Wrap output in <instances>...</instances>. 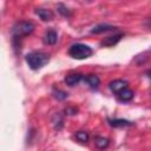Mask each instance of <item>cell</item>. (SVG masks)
Here are the masks:
<instances>
[{
  "label": "cell",
  "instance_id": "obj_1",
  "mask_svg": "<svg viewBox=\"0 0 151 151\" xmlns=\"http://www.w3.org/2000/svg\"><path fill=\"white\" fill-rule=\"evenodd\" d=\"M48 54L44 52H31L26 55V63L32 70H39L48 63Z\"/></svg>",
  "mask_w": 151,
  "mask_h": 151
},
{
  "label": "cell",
  "instance_id": "obj_2",
  "mask_svg": "<svg viewBox=\"0 0 151 151\" xmlns=\"http://www.w3.org/2000/svg\"><path fill=\"white\" fill-rule=\"evenodd\" d=\"M70 55L74 59H86L92 54V50L90 46L84 44H74L70 47Z\"/></svg>",
  "mask_w": 151,
  "mask_h": 151
},
{
  "label": "cell",
  "instance_id": "obj_3",
  "mask_svg": "<svg viewBox=\"0 0 151 151\" xmlns=\"http://www.w3.org/2000/svg\"><path fill=\"white\" fill-rule=\"evenodd\" d=\"M34 31V25L31 21H19L13 26V35L15 38H21L31 34Z\"/></svg>",
  "mask_w": 151,
  "mask_h": 151
},
{
  "label": "cell",
  "instance_id": "obj_4",
  "mask_svg": "<svg viewBox=\"0 0 151 151\" xmlns=\"http://www.w3.org/2000/svg\"><path fill=\"white\" fill-rule=\"evenodd\" d=\"M125 87H127V81L123 80V79H116L110 83V90L114 93H118L119 91H122Z\"/></svg>",
  "mask_w": 151,
  "mask_h": 151
},
{
  "label": "cell",
  "instance_id": "obj_5",
  "mask_svg": "<svg viewBox=\"0 0 151 151\" xmlns=\"http://www.w3.org/2000/svg\"><path fill=\"white\" fill-rule=\"evenodd\" d=\"M57 40H58V34H57V32L54 29L51 28V29L46 31V33L44 35V42L45 44H47V45H54L57 42Z\"/></svg>",
  "mask_w": 151,
  "mask_h": 151
},
{
  "label": "cell",
  "instance_id": "obj_6",
  "mask_svg": "<svg viewBox=\"0 0 151 151\" xmlns=\"http://www.w3.org/2000/svg\"><path fill=\"white\" fill-rule=\"evenodd\" d=\"M81 79H83V76L79 74V73H71V74H68V76L65 77V81H66V84L70 85V86L77 85Z\"/></svg>",
  "mask_w": 151,
  "mask_h": 151
},
{
  "label": "cell",
  "instance_id": "obj_7",
  "mask_svg": "<svg viewBox=\"0 0 151 151\" xmlns=\"http://www.w3.org/2000/svg\"><path fill=\"white\" fill-rule=\"evenodd\" d=\"M35 13L39 15V18L44 21H50L53 19V13L50 9H45V8H38L35 11Z\"/></svg>",
  "mask_w": 151,
  "mask_h": 151
},
{
  "label": "cell",
  "instance_id": "obj_8",
  "mask_svg": "<svg viewBox=\"0 0 151 151\" xmlns=\"http://www.w3.org/2000/svg\"><path fill=\"white\" fill-rule=\"evenodd\" d=\"M114 28H116V27H113V26H111V25H107V24H100V25L94 26V27L91 29V33L99 34V33H103V32L112 31V29H114Z\"/></svg>",
  "mask_w": 151,
  "mask_h": 151
},
{
  "label": "cell",
  "instance_id": "obj_9",
  "mask_svg": "<svg viewBox=\"0 0 151 151\" xmlns=\"http://www.w3.org/2000/svg\"><path fill=\"white\" fill-rule=\"evenodd\" d=\"M120 38H122V34H116V35H112V37H107L100 44L103 46H113V45H116L120 40Z\"/></svg>",
  "mask_w": 151,
  "mask_h": 151
},
{
  "label": "cell",
  "instance_id": "obj_10",
  "mask_svg": "<svg viewBox=\"0 0 151 151\" xmlns=\"http://www.w3.org/2000/svg\"><path fill=\"white\" fill-rule=\"evenodd\" d=\"M84 79H85V81H86L92 88H97V87L99 86L100 80H99V78H98L96 74H88V76L84 77Z\"/></svg>",
  "mask_w": 151,
  "mask_h": 151
},
{
  "label": "cell",
  "instance_id": "obj_11",
  "mask_svg": "<svg viewBox=\"0 0 151 151\" xmlns=\"http://www.w3.org/2000/svg\"><path fill=\"white\" fill-rule=\"evenodd\" d=\"M118 94H119V99L123 100V101H129V100H131L133 98V92L131 90H129L127 87H125L122 91H119Z\"/></svg>",
  "mask_w": 151,
  "mask_h": 151
},
{
  "label": "cell",
  "instance_id": "obj_12",
  "mask_svg": "<svg viewBox=\"0 0 151 151\" xmlns=\"http://www.w3.org/2000/svg\"><path fill=\"white\" fill-rule=\"evenodd\" d=\"M110 125L113 127H124V126L131 125V123L125 119H112V120H110Z\"/></svg>",
  "mask_w": 151,
  "mask_h": 151
},
{
  "label": "cell",
  "instance_id": "obj_13",
  "mask_svg": "<svg viewBox=\"0 0 151 151\" xmlns=\"http://www.w3.org/2000/svg\"><path fill=\"white\" fill-rule=\"evenodd\" d=\"M94 144H96V146L99 147V149H105V147H107V145H109V139H107V138H104V137H96Z\"/></svg>",
  "mask_w": 151,
  "mask_h": 151
},
{
  "label": "cell",
  "instance_id": "obj_14",
  "mask_svg": "<svg viewBox=\"0 0 151 151\" xmlns=\"http://www.w3.org/2000/svg\"><path fill=\"white\" fill-rule=\"evenodd\" d=\"M76 138H77L79 142L85 143V142H87V139H88V134H87V132H85V131H79V132L76 133Z\"/></svg>",
  "mask_w": 151,
  "mask_h": 151
},
{
  "label": "cell",
  "instance_id": "obj_15",
  "mask_svg": "<svg viewBox=\"0 0 151 151\" xmlns=\"http://www.w3.org/2000/svg\"><path fill=\"white\" fill-rule=\"evenodd\" d=\"M54 97H55L57 99H59V100H63V99L67 98V93H66V92H64V91L57 90V91H54Z\"/></svg>",
  "mask_w": 151,
  "mask_h": 151
}]
</instances>
